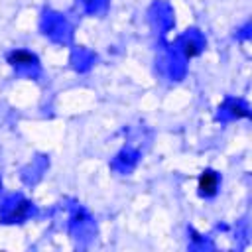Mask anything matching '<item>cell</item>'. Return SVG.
<instances>
[{
    "label": "cell",
    "mask_w": 252,
    "mask_h": 252,
    "mask_svg": "<svg viewBox=\"0 0 252 252\" xmlns=\"http://www.w3.org/2000/svg\"><path fill=\"white\" fill-rule=\"evenodd\" d=\"M8 61H10L12 65H30V63H33V61H35V57H33L30 51H24V49H16L14 53H10Z\"/></svg>",
    "instance_id": "cell-2"
},
{
    "label": "cell",
    "mask_w": 252,
    "mask_h": 252,
    "mask_svg": "<svg viewBox=\"0 0 252 252\" xmlns=\"http://www.w3.org/2000/svg\"><path fill=\"white\" fill-rule=\"evenodd\" d=\"M217 187H219V177H217L215 171L207 169V171H203V173L199 175V193H201V195L211 197V195L217 193Z\"/></svg>",
    "instance_id": "cell-1"
},
{
    "label": "cell",
    "mask_w": 252,
    "mask_h": 252,
    "mask_svg": "<svg viewBox=\"0 0 252 252\" xmlns=\"http://www.w3.org/2000/svg\"><path fill=\"white\" fill-rule=\"evenodd\" d=\"M185 53H187V55H195V53H197L195 45H193V43H187V45H185Z\"/></svg>",
    "instance_id": "cell-3"
}]
</instances>
